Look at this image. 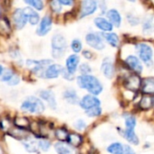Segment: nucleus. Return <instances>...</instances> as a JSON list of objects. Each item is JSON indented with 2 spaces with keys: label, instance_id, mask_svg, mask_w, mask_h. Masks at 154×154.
Instances as JSON below:
<instances>
[{
  "label": "nucleus",
  "instance_id": "de8ad7c7",
  "mask_svg": "<svg viewBox=\"0 0 154 154\" xmlns=\"http://www.w3.org/2000/svg\"><path fill=\"white\" fill-rule=\"evenodd\" d=\"M60 3L61 5H74V2L71 1V0H60Z\"/></svg>",
  "mask_w": 154,
  "mask_h": 154
},
{
  "label": "nucleus",
  "instance_id": "ddd939ff",
  "mask_svg": "<svg viewBox=\"0 0 154 154\" xmlns=\"http://www.w3.org/2000/svg\"><path fill=\"white\" fill-rule=\"evenodd\" d=\"M125 63L127 64V66L133 70L135 73L140 74L143 71V65L141 60H139V58H137L136 56L133 55H130L126 58L125 60Z\"/></svg>",
  "mask_w": 154,
  "mask_h": 154
},
{
  "label": "nucleus",
  "instance_id": "e433bc0d",
  "mask_svg": "<svg viewBox=\"0 0 154 154\" xmlns=\"http://www.w3.org/2000/svg\"><path fill=\"white\" fill-rule=\"evenodd\" d=\"M14 76H15V74H14V71L12 69H5V71L2 74V79L1 80L2 81H5V82L8 83L14 78Z\"/></svg>",
  "mask_w": 154,
  "mask_h": 154
},
{
  "label": "nucleus",
  "instance_id": "423d86ee",
  "mask_svg": "<svg viewBox=\"0 0 154 154\" xmlns=\"http://www.w3.org/2000/svg\"><path fill=\"white\" fill-rule=\"evenodd\" d=\"M85 41L88 45H90L92 48L98 50V51H102L105 47L103 36H101V34L96 33V32L88 33L85 37Z\"/></svg>",
  "mask_w": 154,
  "mask_h": 154
},
{
  "label": "nucleus",
  "instance_id": "f257e3e1",
  "mask_svg": "<svg viewBox=\"0 0 154 154\" xmlns=\"http://www.w3.org/2000/svg\"><path fill=\"white\" fill-rule=\"evenodd\" d=\"M77 84L81 88L87 90L93 96H97L101 94L103 89L101 81L92 75L79 76L77 78Z\"/></svg>",
  "mask_w": 154,
  "mask_h": 154
},
{
  "label": "nucleus",
  "instance_id": "393cba45",
  "mask_svg": "<svg viewBox=\"0 0 154 154\" xmlns=\"http://www.w3.org/2000/svg\"><path fill=\"white\" fill-rule=\"evenodd\" d=\"M143 31L145 34H151L154 31V24L152 16H148L144 19L143 23Z\"/></svg>",
  "mask_w": 154,
  "mask_h": 154
},
{
  "label": "nucleus",
  "instance_id": "49530a36",
  "mask_svg": "<svg viewBox=\"0 0 154 154\" xmlns=\"http://www.w3.org/2000/svg\"><path fill=\"white\" fill-rule=\"evenodd\" d=\"M83 55H84V58H86V59H92V57H93V53H92L91 51H84L83 52Z\"/></svg>",
  "mask_w": 154,
  "mask_h": 154
},
{
  "label": "nucleus",
  "instance_id": "7c9ffc66",
  "mask_svg": "<svg viewBox=\"0 0 154 154\" xmlns=\"http://www.w3.org/2000/svg\"><path fill=\"white\" fill-rule=\"evenodd\" d=\"M24 147L28 152H37L38 151V143L33 141V140H26L23 142Z\"/></svg>",
  "mask_w": 154,
  "mask_h": 154
},
{
  "label": "nucleus",
  "instance_id": "473e14b6",
  "mask_svg": "<svg viewBox=\"0 0 154 154\" xmlns=\"http://www.w3.org/2000/svg\"><path fill=\"white\" fill-rule=\"evenodd\" d=\"M125 126L128 130H133L136 126V119L133 116H125Z\"/></svg>",
  "mask_w": 154,
  "mask_h": 154
},
{
  "label": "nucleus",
  "instance_id": "2eb2a0df",
  "mask_svg": "<svg viewBox=\"0 0 154 154\" xmlns=\"http://www.w3.org/2000/svg\"><path fill=\"white\" fill-rule=\"evenodd\" d=\"M101 70L107 79H112L114 76V72H115L114 66L112 60L109 59H104L101 66Z\"/></svg>",
  "mask_w": 154,
  "mask_h": 154
},
{
  "label": "nucleus",
  "instance_id": "dca6fc26",
  "mask_svg": "<svg viewBox=\"0 0 154 154\" xmlns=\"http://www.w3.org/2000/svg\"><path fill=\"white\" fill-rule=\"evenodd\" d=\"M40 97L42 99H44V101H46L49 105V106L53 109L56 108V100H55V97L54 94L48 89L45 90H41L40 91Z\"/></svg>",
  "mask_w": 154,
  "mask_h": 154
},
{
  "label": "nucleus",
  "instance_id": "72a5a7b5",
  "mask_svg": "<svg viewBox=\"0 0 154 154\" xmlns=\"http://www.w3.org/2000/svg\"><path fill=\"white\" fill-rule=\"evenodd\" d=\"M25 4L29 5L31 7H34L36 10H43L44 8V2L41 0H25Z\"/></svg>",
  "mask_w": 154,
  "mask_h": 154
},
{
  "label": "nucleus",
  "instance_id": "5701e85b",
  "mask_svg": "<svg viewBox=\"0 0 154 154\" xmlns=\"http://www.w3.org/2000/svg\"><path fill=\"white\" fill-rule=\"evenodd\" d=\"M123 136H124V138H125L130 143H132V144H133V145H138L139 143H140V140H139V138L137 137V135H136L134 130H128V129H126V130L123 132Z\"/></svg>",
  "mask_w": 154,
  "mask_h": 154
},
{
  "label": "nucleus",
  "instance_id": "2f4dec72",
  "mask_svg": "<svg viewBox=\"0 0 154 154\" xmlns=\"http://www.w3.org/2000/svg\"><path fill=\"white\" fill-rule=\"evenodd\" d=\"M54 134H55V137H56L59 141H61V142L67 141L68 136H69L67 131H66L64 128H58V129H56Z\"/></svg>",
  "mask_w": 154,
  "mask_h": 154
},
{
  "label": "nucleus",
  "instance_id": "6e6552de",
  "mask_svg": "<svg viewBox=\"0 0 154 154\" xmlns=\"http://www.w3.org/2000/svg\"><path fill=\"white\" fill-rule=\"evenodd\" d=\"M13 21L17 29H22L25 27V25L28 22V19L24 12V9L17 8L15 10L13 14Z\"/></svg>",
  "mask_w": 154,
  "mask_h": 154
},
{
  "label": "nucleus",
  "instance_id": "20e7f679",
  "mask_svg": "<svg viewBox=\"0 0 154 154\" xmlns=\"http://www.w3.org/2000/svg\"><path fill=\"white\" fill-rule=\"evenodd\" d=\"M136 50L140 59L148 66H151L152 63V57H153L152 48L147 43L141 42L136 45Z\"/></svg>",
  "mask_w": 154,
  "mask_h": 154
},
{
  "label": "nucleus",
  "instance_id": "f03ea898",
  "mask_svg": "<svg viewBox=\"0 0 154 154\" xmlns=\"http://www.w3.org/2000/svg\"><path fill=\"white\" fill-rule=\"evenodd\" d=\"M21 109L31 114H41L44 111V103L35 97H28L21 105Z\"/></svg>",
  "mask_w": 154,
  "mask_h": 154
},
{
  "label": "nucleus",
  "instance_id": "58836bf2",
  "mask_svg": "<svg viewBox=\"0 0 154 154\" xmlns=\"http://www.w3.org/2000/svg\"><path fill=\"white\" fill-rule=\"evenodd\" d=\"M50 5H51L52 10L55 13H60L62 11V5L60 1H52L50 3Z\"/></svg>",
  "mask_w": 154,
  "mask_h": 154
},
{
  "label": "nucleus",
  "instance_id": "c756f323",
  "mask_svg": "<svg viewBox=\"0 0 154 154\" xmlns=\"http://www.w3.org/2000/svg\"><path fill=\"white\" fill-rule=\"evenodd\" d=\"M11 32V26L10 23L6 18H1L0 19V34L1 35H6L9 34Z\"/></svg>",
  "mask_w": 154,
  "mask_h": 154
},
{
  "label": "nucleus",
  "instance_id": "79ce46f5",
  "mask_svg": "<svg viewBox=\"0 0 154 154\" xmlns=\"http://www.w3.org/2000/svg\"><path fill=\"white\" fill-rule=\"evenodd\" d=\"M128 20H129L130 23L133 24V25H136V24H138L140 23V19L133 16V15H128Z\"/></svg>",
  "mask_w": 154,
  "mask_h": 154
},
{
  "label": "nucleus",
  "instance_id": "ea45409f",
  "mask_svg": "<svg viewBox=\"0 0 154 154\" xmlns=\"http://www.w3.org/2000/svg\"><path fill=\"white\" fill-rule=\"evenodd\" d=\"M80 71H81V73L83 75H89L92 72V69H91V67L88 64L84 63L80 67Z\"/></svg>",
  "mask_w": 154,
  "mask_h": 154
},
{
  "label": "nucleus",
  "instance_id": "9d476101",
  "mask_svg": "<svg viewBox=\"0 0 154 154\" xmlns=\"http://www.w3.org/2000/svg\"><path fill=\"white\" fill-rule=\"evenodd\" d=\"M52 23H53V21H52L51 16H49V15L44 16L40 21L39 27L36 30L37 34L40 36H44V35L47 34L52 28Z\"/></svg>",
  "mask_w": 154,
  "mask_h": 154
},
{
  "label": "nucleus",
  "instance_id": "a878e982",
  "mask_svg": "<svg viewBox=\"0 0 154 154\" xmlns=\"http://www.w3.org/2000/svg\"><path fill=\"white\" fill-rule=\"evenodd\" d=\"M14 124L15 125V126L17 128L23 129V130H25V129L30 127V123H29L28 119L26 117H23V116H16V117H15Z\"/></svg>",
  "mask_w": 154,
  "mask_h": 154
},
{
  "label": "nucleus",
  "instance_id": "b1692460",
  "mask_svg": "<svg viewBox=\"0 0 154 154\" xmlns=\"http://www.w3.org/2000/svg\"><path fill=\"white\" fill-rule=\"evenodd\" d=\"M54 149H55L57 154H74L73 149L69 145H67V144H65L64 143H55L54 144Z\"/></svg>",
  "mask_w": 154,
  "mask_h": 154
},
{
  "label": "nucleus",
  "instance_id": "4be33fe9",
  "mask_svg": "<svg viewBox=\"0 0 154 154\" xmlns=\"http://www.w3.org/2000/svg\"><path fill=\"white\" fill-rule=\"evenodd\" d=\"M140 107L143 110H148L150 108H152L154 106V97H152L150 95H145L142 97L140 104H139Z\"/></svg>",
  "mask_w": 154,
  "mask_h": 154
},
{
  "label": "nucleus",
  "instance_id": "aec40b11",
  "mask_svg": "<svg viewBox=\"0 0 154 154\" xmlns=\"http://www.w3.org/2000/svg\"><path fill=\"white\" fill-rule=\"evenodd\" d=\"M142 90L145 95L154 94V78L145 79L142 83Z\"/></svg>",
  "mask_w": 154,
  "mask_h": 154
},
{
  "label": "nucleus",
  "instance_id": "9b49d317",
  "mask_svg": "<svg viewBox=\"0 0 154 154\" xmlns=\"http://www.w3.org/2000/svg\"><path fill=\"white\" fill-rule=\"evenodd\" d=\"M64 71V69L58 65V64H51L50 66H48L45 69H44V78L51 79H55L57 77H59V75H61Z\"/></svg>",
  "mask_w": 154,
  "mask_h": 154
},
{
  "label": "nucleus",
  "instance_id": "0eeeda50",
  "mask_svg": "<svg viewBox=\"0 0 154 154\" xmlns=\"http://www.w3.org/2000/svg\"><path fill=\"white\" fill-rule=\"evenodd\" d=\"M97 6H98V3L96 1H93V0L83 1L81 3V10H80L79 17L84 18L88 15L93 14L96 11Z\"/></svg>",
  "mask_w": 154,
  "mask_h": 154
},
{
  "label": "nucleus",
  "instance_id": "4468645a",
  "mask_svg": "<svg viewBox=\"0 0 154 154\" xmlns=\"http://www.w3.org/2000/svg\"><path fill=\"white\" fill-rule=\"evenodd\" d=\"M79 62H80V58H79L78 55H76V54L70 55V56L67 58L66 61H65V65H66V69H67V71H68L70 74L74 75V74L75 73L77 68H78Z\"/></svg>",
  "mask_w": 154,
  "mask_h": 154
},
{
  "label": "nucleus",
  "instance_id": "c85d7f7f",
  "mask_svg": "<svg viewBox=\"0 0 154 154\" xmlns=\"http://www.w3.org/2000/svg\"><path fill=\"white\" fill-rule=\"evenodd\" d=\"M107 152L111 154H123V145L121 143H113L107 147Z\"/></svg>",
  "mask_w": 154,
  "mask_h": 154
},
{
  "label": "nucleus",
  "instance_id": "c03bdc74",
  "mask_svg": "<svg viewBox=\"0 0 154 154\" xmlns=\"http://www.w3.org/2000/svg\"><path fill=\"white\" fill-rule=\"evenodd\" d=\"M123 154H135V152L129 145H124L123 146Z\"/></svg>",
  "mask_w": 154,
  "mask_h": 154
},
{
  "label": "nucleus",
  "instance_id": "a18cd8bd",
  "mask_svg": "<svg viewBox=\"0 0 154 154\" xmlns=\"http://www.w3.org/2000/svg\"><path fill=\"white\" fill-rule=\"evenodd\" d=\"M62 75L64 76V79H68V80H72V79H73V75H72V74H70L68 71H65L64 69V71H63Z\"/></svg>",
  "mask_w": 154,
  "mask_h": 154
},
{
  "label": "nucleus",
  "instance_id": "37998d69",
  "mask_svg": "<svg viewBox=\"0 0 154 154\" xmlns=\"http://www.w3.org/2000/svg\"><path fill=\"white\" fill-rule=\"evenodd\" d=\"M20 82V79H19V77L17 76V75H15L14 76V78L8 82V84L10 85V86H15V85H17L18 83Z\"/></svg>",
  "mask_w": 154,
  "mask_h": 154
},
{
  "label": "nucleus",
  "instance_id": "39448f33",
  "mask_svg": "<svg viewBox=\"0 0 154 154\" xmlns=\"http://www.w3.org/2000/svg\"><path fill=\"white\" fill-rule=\"evenodd\" d=\"M52 63L51 60H27L26 66L35 74L41 75V73H44V69L45 67L50 66Z\"/></svg>",
  "mask_w": 154,
  "mask_h": 154
},
{
  "label": "nucleus",
  "instance_id": "a19ab883",
  "mask_svg": "<svg viewBox=\"0 0 154 154\" xmlns=\"http://www.w3.org/2000/svg\"><path fill=\"white\" fill-rule=\"evenodd\" d=\"M74 126L76 129L78 130H84L86 127V124L84 120H78L76 121V123L74 124Z\"/></svg>",
  "mask_w": 154,
  "mask_h": 154
},
{
  "label": "nucleus",
  "instance_id": "1a4fd4ad",
  "mask_svg": "<svg viewBox=\"0 0 154 154\" xmlns=\"http://www.w3.org/2000/svg\"><path fill=\"white\" fill-rule=\"evenodd\" d=\"M100 105H101L100 100L95 96H93V95H86L80 101L81 107L83 109H84L85 111L89 110L93 107L100 106Z\"/></svg>",
  "mask_w": 154,
  "mask_h": 154
},
{
  "label": "nucleus",
  "instance_id": "c9c22d12",
  "mask_svg": "<svg viewBox=\"0 0 154 154\" xmlns=\"http://www.w3.org/2000/svg\"><path fill=\"white\" fill-rule=\"evenodd\" d=\"M86 115L90 117H95V116H99L102 114V108L100 106H96V107H93L89 110L85 111Z\"/></svg>",
  "mask_w": 154,
  "mask_h": 154
},
{
  "label": "nucleus",
  "instance_id": "3c124183",
  "mask_svg": "<svg viewBox=\"0 0 154 154\" xmlns=\"http://www.w3.org/2000/svg\"><path fill=\"white\" fill-rule=\"evenodd\" d=\"M0 14H1V10H0Z\"/></svg>",
  "mask_w": 154,
  "mask_h": 154
},
{
  "label": "nucleus",
  "instance_id": "f3484780",
  "mask_svg": "<svg viewBox=\"0 0 154 154\" xmlns=\"http://www.w3.org/2000/svg\"><path fill=\"white\" fill-rule=\"evenodd\" d=\"M94 24L101 31L106 32H110L111 31H113V25L109 22V20L103 17H96L94 19Z\"/></svg>",
  "mask_w": 154,
  "mask_h": 154
},
{
  "label": "nucleus",
  "instance_id": "cd10ccee",
  "mask_svg": "<svg viewBox=\"0 0 154 154\" xmlns=\"http://www.w3.org/2000/svg\"><path fill=\"white\" fill-rule=\"evenodd\" d=\"M67 142L70 145L74 147H78L83 143V136L78 134H71L68 136Z\"/></svg>",
  "mask_w": 154,
  "mask_h": 154
},
{
  "label": "nucleus",
  "instance_id": "4c0bfd02",
  "mask_svg": "<svg viewBox=\"0 0 154 154\" xmlns=\"http://www.w3.org/2000/svg\"><path fill=\"white\" fill-rule=\"evenodd\" d=\"M50 146H51L50 142L47 141V140H45V139H42V140L38 141V147H39V149H41L44 152L48 151L49 148H50Z\"/></svg>",
  "mask_w": 154,
  "mask_h": 154
},
{
  "label": "nucleus",
  "instance_id": "09e8293b",
  "mask_svg": "<svg viewBox=\"0 0 154 154\" xmlns=\"http://www.w3.org/2000/svg\"><path fill=\"white\" fill-rule=\"evenodd\" d=\"M98 5H100V8H101V10H102V12H103V13H104V12H105V10H106L105 2H99V3H98Z\"/></svg>",
  "mask_w": 154,
  "mask_h": 154
},
{
  "label": "nucleus",
  "instance_id": "a211bd4d",
  "mask_svg": "<svg viewBox=\"0 0 154 154\" xmlns=\"http://www.w3.org/2000/svg\"><path fill=\"white\" fill-rule=\"evenodd\" d=\"M106 15H107V18L109 20V22L116 26V27H119L122 23V16L120 14V13L116 10V9H110L109 11H107L106 13Z\"/></svg>",
  "mask_w": 154,
  "mask_h": 154
},
{
  "label": "nucleus",
  "instance_id": "7ed1b4c3",
  "mask_svg": "<svg viewBox=\"0 0 154 154\" xmlns=\"http://www.w3.org/2000/svg\"><path fill=\"white\" fill-rule=\"evenodd\" d=\"M67 43L65 38L61 34H55L52 38V55L55 59H60L64 56Z\"/></svg>",
  "mask_w": 154,
  "mask_h": 154
},
{
  "label": "nucleus",
  "instance_id": "8fccbe9b",
  "mask_svg": "<svg viewBox=\"0 0 154 154\" xmlns=\"http://www.w3.org/2000/svg\"><path fill=\"white\" fill-rule=\"evenodd\" d=\"M3 72H4V68H3V66L0 65V76H2Z\"/></svg>",
  "mask_w": 154,
  "mask_h": 154
},
{
  "label": "nucleus",
  "instance_id": "f8f14e48",
  "mask_svg": "<svg viewBox=\"0 0 154 154\" xmlns=\"http://www.w3.org/2000/svg\"><path fill=\"white\" fill-rule=\"evenodd\" d=\"M142 83H143V82H142L141 78H140L138 75L133 74V75L129 76V77L126 79L124 84H125V87H126L129 90H131V91H137V90L141 88Z\"/></svg>",
  "mask_w": 154,
  "mask_h": 154
},
{
  "label": "nucleus",
  "instance_id": "f704fd0d",
  "mask_svg": "<svg viewBox=\"0 0 154 154\" xmlns=\"http://www.w3.org/2000/svg\"><path fill=\"white\" fill-rule=\"evenodd\" d=\"M71 48H72L74 52H75V53L80 52L82 51V48H83L82 42L80 40H78V39L73 40L72 42H71Z\"/></svg>",
  "mask_w": 154,
  "mask_h": 154
},
{
  "label": "nucleus",
  "instance_id": "6ab92c4d",
  "mask_svg": "<svg viewBox=\"0 0 154 154\" xmlns=\"http://www.w3.org/2000/svg\"><path fill=\"white\" fill-rule=\"evenodd\" d=\"M24 9V12L25 14V15L27 16V19H28V22L32 24V25H35L37 24L39 22H40V17H39V14L30 6L28 7H25L23 8Z\"/></svg>",
  "mask_w": 154,
  "mask_h": 154
},
{
  "label": "nucleus",
  "instance_id": "bb28decb",
  "mask_svg": "<svg viewBox=\"0 0 154 154\" xmlns=\"http://www.w3.org/2000/svg\"><path fill=\"white\" fill-rule=\"evenodd\" d=\"M104 38L106 40V42L112 45L113 47H118L119 44H120V39L118 37V35L116 33H113V32H107L104 34Z\"/></svg>",
  "mask_w": 154,
  "mask_h": 154
},
{
  "label": "nucleus",
  "instance_id": "412c9836",
  "mask_svg": "<svg viewBox=\"0 0 154 154\" xmlns=\"http://www.w3.org/2000/svg\"><path fill=\"white\" fill-rule=\"evenodd\" d=\"M64 97L70 104H73V105H76L78 103L80 104L79 97H78L77 93H76V91L74 89H72V88L66 89L64 92Z\"/></svg>",
  "mask_w": 154,
  "mask_h": 154
}]
</instances>
